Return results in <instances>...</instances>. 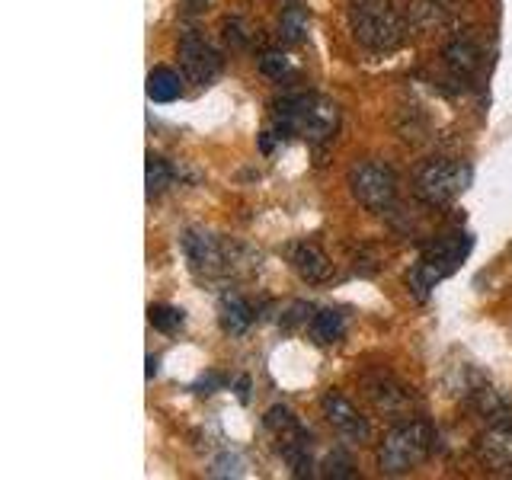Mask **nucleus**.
Returning <instances> with one entry per match:
<instances>
[{
  "instance_id": "nucleus-1",
  "label": "nucleus",
  "mask_w": 512,
  "mask_h": 480,
  "mask_svg": "<svg viewBox=\"0 0 512 480\" xmlns=\"http://www.w3.org/2000/svg\"><path fill=\"white\" fill-rule=\"evenodd\" d=\"M272 122L282 135L304 141H330L340 128V106L317 93H292L282 96L272 109Z\"/></svg>"
},
{
  "instance_id": "nucleus-2",
  "label": "nucleus",
  "mask_w": 512,
  "mask_h": 480,
  "mask_svg": "<svg viewBox=\"0 0 512 480\" xmlns=\"http://www.w3.org/2000/svg\"><path fill=\"white\" fill-rule=\"evenodd\" d=\"M436 452V426L426 420H404L384 432L378 442V471L400 477L420 468Z\"/></svg>"
},
{
  "instance_id": "nucleus-3",
  "label": "nucleus",
  "mask_w": 512,
  "mask_h": 480,
  "mask_svg": "<svg viewBox=\"0 0 512 480\" xmlns=\"http://www.w3.org/2000/svg\"><path fill=\"white\" fill-rule=\"evenodd\" d=\"M349 32L365 52L388 55L397 52L407 39V23L391 7V0H352L349 4Z\"/></svg>"
},
{
  "instance_id": "nucleus-4",
  "label": "nucleus",
  "mask_w": 512,
  "mask_h": 480,
  "mask_svg": "<svg viewBox=\"0 0 512 480\" xmlns=\"http://www.w3.org/2000/svg\"><path fill=\"white\" fill-rule=\"evenodd\" d=\"M474 247L471 234H445L439 240H432V244L420 253V260L413 263V269L407 272V288L413 298H429V292L436 288L442 279H448L452 272L461 269V263L468 260V253Z\"/></svg>"
},
{
  "instance_id": "nucleus-5",
  "label": "nucleus",
  "mask_w": 512,
  "mask_h": 480,
  "mask_svg": "<svg viewBox=\"0 0 512 480\" xmlns=\"http://www.w3.org/2000/svg\"><path fill=\"white\" fill-rule=\"evenodd\" d=\"M263 426L276 442V452L288 461L295 477H311L314 474V458H311V436L301 426L298 416L288 407H272L263 416Z\"/></svg>"
},
{
  "instance_id": "nucleus-6",
  "label": "nucleus",
  "mask_w": 512,
  "mask_h": 480,
  "mask_svg": "<svg viewBox=\"0 0 512 480\" xmlns=\"http://www.w3.org/2000/svg\"><path fill=\"white\" fill-rule=\"evenodd\" d=\"M468 176V167L458 160H429L413 176V196L429 208H442L461 196Z\"/></svg>"
},
{
  "instance_id": "nucleus-7",
  "label": "nucleus",
  "mask_w": 512,
  "mask_h": 480,
  "mask_svg": "<svg viewBox=\"0 0 512 480\" xmlns=\"http://www.w3.org/2000/svg\"><path fill=\"white\" fill-rule=\"evenodd\" d=\"M349 192L368 212H388L397 199V176L381 160H362L349 170Z\"/></svg>"
},
{
  "instance_id": "nucleus-8",
  "label": "nucleus",
  "mask_w": 512,
  "mask_h": 480,
  "mask_svg": "<svg viewBox=\"0 0 512 480\" xmlns=\"http://www.w3.org/2000/svg\"><path fill=\"white\" fill-rule=\"evenodd\" d=\"M183 253L189 260V269L196 272L199 279H218L231 272V253L221 244L218 237L208 231H186L183 234Z\"/></svg>"
},
{
  "instance_id": "nucleus-9",
  "label": "nucleus",
  "mask_w": 512,
  "mask_h": 480,
  "mask_svg": "<svg viewBox=\"0 0 512 480\" xmlns=\"http://www.w3.org/2000/svg\"><path fill=\"white\" fill-rule=\"evenodd\" d=\"M474 455L490 474L512 477V416L487 423V429L474 442Z\"/></svg>"
},
{
  "instance_id": "nucleus-10",
  "label": "nucleus",
  "mask_w": 512,
  "mask_h": 480,
  "mask_svg": "<svg viewBox=\"0 0 512 480\" xmlns=\"http://www.w3.org/2000/svg\"><path fill=\"white\" fill-rule=\"evenodd\" d=\"M320 413H324V420L333 426V432H340L346 442H368L372 436V426L362 416V410L352 404L349 397H343L340 391H324L320 394Z\"/></svg>"
},
{
  "instance_id": "nucleus-11",
  "label": "nucleus",
  "mask_w": 512,
  "mask_h": 480,
  "mask_svg": "<svg viewBox=\"0 0 512 480\" xmlns=\"http://www.w3.org/2000/svg\"><path fill=\"white\" fill-rule=\"evenodd\" d=\"M180 68L192 84L205 87L221 74V55L199 36V32H186L180 39Z\"/></svg>"
},
{
  "instance_id": "nucleus-12",
  "label": "nucleus",
  "mask_w": 512,
  "mask_h": 480,
  "mask_svg": "<svg viewBox=\"0 0 512 480\" xmlns=\"http://www.w3.org/2000/svg\"><path fill=\"white\" fill-rule=\"evenodd\" d=\"M365 394L368 400L375 404V410L381 413H391V416H407L410 407L416 404L413 388L400 384L391 375H375V378H365Z\"/></svg>"
},
{
  "instance_id": "nucleus-13",
  "label": "nucleus",
  "mask_w": 512,
  "mask_h": 480,
  "mask_svg": "<svg viewBox=\"0 0 512 480\" xmlns=\"http://www.w3.org/2000/svg\"><path fill=\"white\" fill-rule=\"evenodd\" d=\"M292 266L298 276L308 282V285H324L333 276V263L330 256L320 250L317 244H298L292 250Z\"/></svg>"
},
{
  "instance_id": "nucleus-14",
  "label": "nucleus",
  "mask_w": 512,
  "mask_h": 480,
  "mask_svg": "<svg viewBox=\"0 0 512 480\" xmlns=\"http://www.w3.org/2000/svg\"><path fill=\"white\" fill-rule=\"evenodd\" d=\"M445 64L448 71H452L458 80H468L480 71V64H484V52H480V45L468 36H458L445 45Z\"/></svg>"
},
{
  "instance_id": "nucleus-15",
  "label": "nucleus",
  "mask_w": 512,
  "mask_h": 480,
  "mask_svg": "<svg viewBox=\"0 0 512 480\" xmlns=\"http://www.w3.org/2000/svg\"><path fill=\"white\" fill-rule=\"evenodd\" d=\"M218 324L224 333L231 336H244L253 324V308L247 298L240 295H224L221 304H218Z\"/></svg>"
},
{
  "instance_id": "nucleus-16",
  "label": "nucleus",
  "mask_w": 512,
  "mask_h": 480,
  "mask_svg": "<svg viewBox=\"0 0 512 480\" xmlns=\"http://www.w3.org/2000/svg\"><path fill=\"white\" fill-rule=\"evenodd\" d=\"M308 26H311V20H308V10H304L301 0H288L279 13L276 36L282 45H298V42H304V36H308Z\"/></svg>"
},
{
  "instance_id": "nucleus-17",
  "label": "nucleus",
  "mask_w": 512,
  "mask_h": 480,
  "mask_svg": "<svg viewBox=\"0 0 512 480\" xmlns=\"http://www.w3.org/2000/svg\"><path fill=\"white\" fill-rule=\"evenodd\" d=\"M410 23L423 32H436L452 23V13H448L445 0H416L410 7Z\"/></svg>"
},
{
  "instance_id": "nucleus-18",
  "label": "nucleus",
  "mask_w": 512,
  "mask_h": 480,
  "mask_svg": "<svg viewBox=\"0 0 512 480\" xmlns=\"http://www.w3.org/2000/svg\"><path fill=\"white\" fill-rule=\"evenodd\" d=\"M180 93H183V80L176 71L154 68L148 74V100L151 103H173V100H180Z\"/></svg>"
},
{
  "instance_id": "nucleus-19",
  "label": "nucleus",
  "mask_w": 512,
  "mask_h": 480,
  "mask_svg": "<svg viewBox=\"0 0 512 480\" xmlns=\"http://www.w3.org/2000/svg\"><path fill=\"white\" fill-rule=\"evenodd\" d=\"M343 333H346V320H343L340 311L327 308V311H317V314L311 317V336H314V343L330 346V343L340 340Z\"/></svg>"
},
{
  "instance_id": "nucleus-20",
  "label": "nucleus",
  "mask_w": 512,
  "mask_h": 480,
  "mask_svg": "<svg viewBox=\"0 0 512 480\" xmlns=\"http://www.w3.org/2000/svg\"><path fill=\"white\" fill-rule=\"evenodd\" d=\"M144 183H148V199H160L173 186V167L170 160L148 154V167H144Z\"/></svg>"
},
{
  "instance_id": "nucleus-21",
  "label": "nucleus",
  "mask_w": 512,
  "mask_h": 480,
  "mask_svg": "<svg viewBox=\"0 0 512 480\" xmlns=\"http://www.w3.org/2000/svg\"><path fill=\"white\" fill-rule=\"evenodd\" d=\"M148 320H151V327L160 333H176L186 324V314L180 308H170V304H151Z\"/></svg>"
},
{
  "instance_id": "nucleus-22",
  "label": "nucleus",
  "mask_w": 512,
  "mask_h": 480,
  "mask_svg": "<svg viewBox=\"0 0 512 480\" xmlns=\"http://www.w3.org/2000/svg\"><path fill=\"white\" fill-rule=\"evenodd\" d=\"M260 71L269 77V80H285L292 74V58L285 52H276V48H269V52L260 55Z\"/></svg>"
},
{
  "instance_id": "nucleus-23",
  "label": "nucleus",
  "mask_w": 512,
  "mask_h": 480,
  "mask_svg": "<svg viewBox=\"0 0 512 480\" xmlns=\"http://www.w3.org/2000/svg\"><path fill=\"white\" fill-rule=\"evenodd\" d=\"M356 464H352V458L346 452H330L327 461H324V477H333V480H346V477H356Z\"/></svg>"
},
{
  "instance_id": "nucleus-24",
  "label": "nucleus",
  "mask_w": 512,
  "mask_h": 480,
  "mask_svg": "<svg viewBox=\"0 0 512 480\" xmlns=\"http://www.w3.org/2000/svg\"><path fill=\"white\" fill-rule=\"evenodd\" d=\"M224 42L234 45V48H247L250 45V26L240 20V16L224 20Z\"/></svg>"
},
{
  "instance_id": "nucleus-25",
  "label": "nucleus",
  "mask_w": 512,
  "mask_h": 480,
  "mask_svg": "<svg viewBox=\"0 0 512 480\" xmlns=\"http://www.w3.org/2000/svg\"><path fill=\"white\" fill-rule=\"evenodd\" d=\"M157 375V356H148V378Z\"/></svg>"
}]
</instances>
